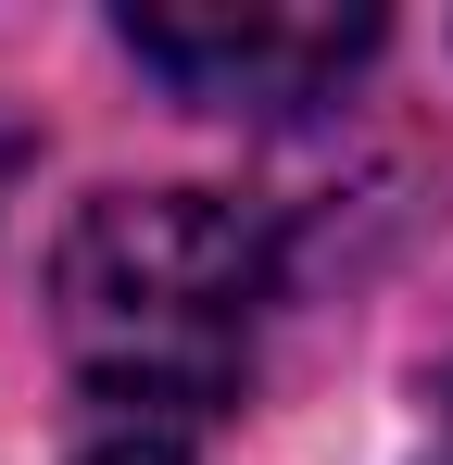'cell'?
<instances>
[{
    "instance_id": "obj_1",
    "label": "cell",
    "mask_w": 453,
    "mask_h": 465,
    "mask_svg": "<svg viewBox=\"0 0 453 465\" xmlns=\"http://www.w3.org/2000/svg\"><path fill=\"white\" fill-rule=\"evenodd\" d=\"M277 302V239L226 189H114L51 252V327L114 415H202L239 390Z\"/></svg>"
},
{
    "instance_id": "obj_2",
    "label": "cell",
    "mask_w": 453,
    "mask_h": 465,
    "mask_svg": "<svg viewBox=\"0 0 453 465\" xmlns=\"http://www.w3.org/2000/svg\"><path fill=\"white\" fill-rule=\"evenodd\" d=\"M126 51L164 88L215 114H290L340 88L378 51V13H315V0H189V13H126Z\"/></svg>"
},
{
    "instance_id": "obj_3",
    "label": "cell",
    "mask_w": 453,
    "mask_h": 465,
    "mask_svg": "<svg viewBox=\"0 0 453 465\" xmlns=\"http://www.w3.org/2000/svg\"><path fill=\"white\" fill-rule=\"evenodd\" d=\"M76 465H202V453H189V428H176V415H114Z\"/></svg>"
},
{
    "instance_id": "obj_4",
    "label": "cell",
    "mask_w": 453,
    "mask_h": 465,
    "mask_svg": "<svg viewBox=\"0 0 453 465\" xmlns=\"http://www.w3.org/2000/svg\"><path fill=\"white\" fill-rule=\"evenodd\" d=\"M13 163H25V139H13V126H0V189H13Z\"/></svg>"
}]
</instances>
